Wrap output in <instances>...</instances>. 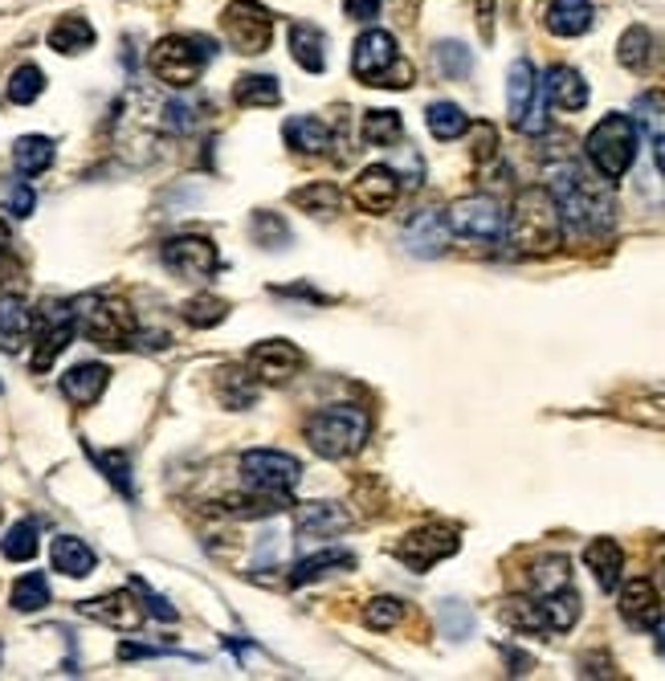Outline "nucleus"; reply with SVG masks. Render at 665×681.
Masks as SVG:
<instances>
[{
    "mask_svg": "<svg viewBox=\"0 0 665 681\" xmlns=\"http://www.w3.org/2000/svg\"><path fill=\"white\" fill-rule=\"evenodd\" d=\"M551 196L560 204V217L572 232H605L617 220V204H612V180L596 172L588 175L579 163H555L548 168Z\"/></svg>",
    "mask_w": 665,
    "mask_h": 681,
    "instance_id": "obj_1",
    "label": "nucleus"
},
{
    "mask_svg": "<svg viewBox=\"0 0 665 681\" xmlns=\"http://www.w3.org/2000/svg\"><path fill=\"white\" fill-rule=\"evenodd\" d=\"M507 241L527 258H548L564 241V217L548 189H522L507 220Z\"/></svg>",
    "mask_w": 665,
    "mask_h": 681,
    "instance_id": "obj_2",
    "label": "nucleus"
},
{
    "mask_svg": "<svg viewBox=\"0 0 665 681\" xmlns=\"http://www.w3.org/2000/svg\"><path fill=\"white\" fill-rule=\"evenodd\" d=\"M368 433H372V417L356 405H331L306 421V445L327 462L356 453L368 441Z\"/></svg>",
    "mask_w": 665,
    "mask_h": 681,
    "instance_id": "obj_3",
    "label": "nucleus"
},
{
    "mask_svg": "<svg viewBox=\"0 0 665 681\" xmlns=\"http://www.w3.org/2000/svg\"><path fill=\"white\" fill-rule=\"evenodd\" d=\"M351 73H356L360 82H368V87H388V90H405L408 82H413V66L396 54V42H392V33H384V30H368L360 42H356Z\"/></svg>",
    "mask_w": 665,
    "mask_h": 681,
    "instance_id": "obj_4",
    "label": "nucleus"
},
{
    "mask_svg": "<svg viewBox=\"0 0 665 681\" xmlns=\"http://www.w3.org/2000/svg\"><path fill=\"white\" fill-rule=\"evenodd\" d=\"M588 160L605 180H621L636 160V123L629 115H608L588 130Z\"/></svg>",
    "mask_w": 665,
    "mask_h": 681,
    "instance_id": "obj_5",
    "label": "nucleus"
},
{
    "mask_svg": "<svg viewBox=\"0 0 665 681\" xmlns=\"http://www.w3.org/2000/svg\"><path fill=\"white\" fill-rule=\"evenodd\" d=\"M74 315H78V331L87 334L90 343H99V348H127L131 339H135V315H131L127 303H119V298H102V294H87V298H78L74 303Z\"/></svg>",
    "mask_w": 665,
    "mask_h": 681,
    "instance_id": "obj_6",
    "label": "nucleus"
},
{
    "mask_svg": "<svg viewBox=\"0 0 665 681\" xmlns=\"http://www.w3.org/2000/svg\"><path fill=\"white\" fill-rule=\"evenodd\" d=\"M213 58V42H204V37H164L156 42L151 49V73H156L164 87H176V90H189L196 78L204 73Z\"/></svg>",
    "mask_w": 665,
    "mask_h": 681,
    "instance_id": "obj_7",
    "label": "nucleus"
},
{
    "mask_svg": "<svg viewBox=\"0 0 665 681\" xmlns=\"http://www.w3.org/2000/svg\"><path fill=\"white\" fill-rule=\"evenodd\" d=\"M507 111L515 130L522 135H543L548 130V90L536 82V66L519 58L507 73Z\"/></svg>",
    "mask_w": 665,
    "mask_h": 681,
    "instance_id": "obj_8",
    "label": "nucleus"
},
{
    "mask_svg": "<svg viewBox=\"0 0 665 681\" xmlns=\"http://www.w3.org/2000/svg\"><path fill=\"white\" fill-rule=\"evenodd\" d=\"M221 30L237 54H266L270 37H274V16L266 13L258 0H233L221 16Z\"/></svg>",
    "mask_w": 665,
    "mask_h": 681,
    "instance_id": "obj_9",
    "label": "nucleus"
},
{
    "mask_svg": "<svg viewBox=\"0 0 665 681\" xmlns=\"http://www.w3.org/2000/svg\"><path fill=\"white\" fill-rule=\"evenodd\" d=\"M74 331H78V315L74 303H45L33 319V334H37V348H33V372H49L54 360L70 348Z\"/></svg>",
    "mask_w": 665,
    "mask_h": 681,
    "instance_id": "obj_10",
    "label": "nucleus"
},
{
    "mask_svg": "<svg viewBox=\"0 0 665 681\" xmlns=\"http://www.w3.org/2000/svg\"><path fill=\"white\" fill-rule=\"evenodd\" d=\"M241 478L258 493H290L303 478V465L282 450H249L241 457Z\"/></svg>",
    "mask_w": 665,
    "mask_h": 681,
    "instance_id": "obj_11",
    "label": "nucleus"
},
{
    "mask_svg": "<svg viewBox=\"0 0 665 681\" xmlns=\"http://www.w3.org/2000/svg\"><path fill=\"white\" fill-rule=\"evenodd\" d=\"M458 552V531H449V526H417V531H408L401 543H396V559L408 567V571H429L433 564L449 559V555Z\"/></svg>",
    "mask_w": 665,
    "mask_h": 681,
    "instance_id": "obj_12",
    "label": "nucleus"
},
{
    "mask_svg": "<svg viewBox=\"0 0 665 681\" xmlns=\"http://www.w3.org/2000/svg\"><path fill=\"white\" fill-rule=\"evenodd\" d=\"M449 229L470 241H498L507 220L494 196H462V201L449 208Z\"/></svg>",
    "mask_w": 665,
    "mask_h": 681,
    "instance_id": "obj_13",
    "label": "nucleus"
},
{
    "mask_svg": "<svg viewBox=\"0 0 665 681\" xmlns=\"http://www.w3.org/2000/svg\"><path fill=\"white\" fill-rule=\"evenodd\" d=\"M159 258H164V265H168L176 277H184V282H204V277H213V270H217V261H221L217 246H213L208 237H172V241H164Z\"/></svg>",
    "mask_w": 665,
    "mask_h": 681,
    "instance_id": "obj_14",
    "label": "nucleus"
},
{
    "mask_svg": "<svg viewBox=\"0 0 665 681\" xmlns=\"http://www.w3.org/2000/svg\"><path fill=\"white\" fill-rule=\"evenodd\" d=\"M303 363L306 355L294 343H286V339H266V343H258V348L249 351V372L261 384H286V379H294L303 372Z\"/></svg>",
    "mask_w": 665,
    "mask_h": 681,
    "instance_id": "obj_15",
    "label": "nucleus"
},
{
    "mask_svg": "<svg viewBox=\"0 0 665 681\" xmlns=\"http://www.w3.org/2000/svg\"><path fill=\"white\" fill-rule=\"evenodd\" d=\"M449 217L441 208H420L405 225V249L413 258H441L449 249Z\"/></svg>",
    "mask_w": 665,
    "mask_h": 681,
    "instance_id": "obj_16",
    "label": "nucleus"
},
{
    "mask_svg": "<svg viewBox=\"0 0 665 681\" xmlns=\"http://www.w3.org/2000/svg\"><path fill=\"white\" fill-rule=\"evenodd\" d=\"M348 526H351V514L339 502H306L294 514V535L303 538V543H327V538L343 535Z\"/></svg>",
    "mask_w": 665,
    "mask_h": 681,
    "instance_id": "obj_17",
    "label": "nucleus"
},
{
    "mask_svg": "<svg viewBox=\"0 0 665 681\" xmlns=\"http://www.w3.org/2000/svg\"><path fill=\"white\" fill-rule=\"evenodd\" d=\"M78 612L90 616V621L106 624V628H119V633H135L147 616V609L131 592H106L99 600H82Z\"/></svg>",
    "mask_w": 665,
    "mask_h": 681,
    "instance_id": "obj_18",
    "label": "nucleus"
},
{
    "mask_svg": "<svg viewBox=\"0 0 665 681\" xmlns=\"http://www.w3.org/2000/svg\"><path fill=\"white\" fill-rule=\"evenodd\" d=\"M401 196V175L376 163V168H363L356 180H351V201L360 204L363 213H388L392 204Z\"/></svg>",
    "mask_w": 665,
    "mask_h": 681,
    "instance_id": "obj_19",
    "label": "nucleus"
},
{
    "mask_svg": "<svg viewBox=\"0 0 665 681\" xmlns=\"http://www.w3.org/2000/svg\"><path fill=\"white\" fill-rule=\"evenodd\" d=\"M621 616L624 624H633V628H653V624L662 621V595L653 588V580H629L621 588Z\"/></svg>",
    "mask_w": 665,
    "mask_h": 681,
    "instance_id": "obj_20",
    "label": "nucleus"
},
{
    "mask_svg": "<svg viewBox=\"0 0 665 681\" xmlns=\"http://www.w3.org/2000/svg\"><path fill=\"white\" fill-rule=\"evenodd\" d=\"M111 384V372L102 367V363H74L70 372L61 376V396L78 408H90L99 405V396L106 391Z\"/></svg>",
    "mask_w": 665,
    "mask_h": 681,
    "instance_id": "obj_21",
    "label": "nucleus"
},
{
    "mask_svg": "<svg viewBox=\"0 0 665 681\" xmlns=\"http://www.w3.org/2000/svg\"><path fill=\"white\" fill-rule=\"evenodd\" d=\"M30 339H33V310L16 294L0 298V351L16 355Z\"/></svg>",
    "mask_w": 665,
    "mask_h": 681,
    "instance_id": "obj_22",
    "label": "nucleus"
},
{
    "mask_svg": "<svg viewBox=\"0 0 665 681\" xmlns=\"http://www.w3.org/2000/svg\"><path fill=\"white\" fill-rule=\"evenodd\" d=\"M584 564H588V571L596 576V583L605 588V592H612L617 583H621V567H624V552L617 538H593L588 547H584Z\"/></svg>",
    "mask_w": 665,
    "mask_h": 681,
    "instance_id": "obj_23",
    "label": "nucleus"
},
{
    "mask_svg": "<svg viewBox=\"0 0 665 681\" xmlns=\"http://www.w3.org/2000/svg\"><path fill=\"white\" fill-rule=\"evenodd\" d=\"M290 58L298 61L306 73H323L327 70V37L306 25V21H294L290 25Z\"/></svg>",
    "mask_w": 665,
    "mask_h": 681,
    "instance_id": "obj_24",
    "label": "nucleus"
},
{
    "mask_svg": "<svg viewBox=\"0 0 665 681\" xmlns=\"http://www.w3.org/2000/svg\"><path fill=\"white\" fill-rule=\"evenodd\" d=\"M593 4L588 0H551L543 21L555 37H579V33L593 30Z\"/></svg>",
    "mask_w": 665,
    "mask_h": 681,
    "instance_id": "obj_25",
    "label": "nucleus"
},
{
    "mask_svg": "<svg viewBox=\"0 0 665 681\" xmlns=\"http://www.w3.org/2000/svg\"><path fill=\"white\" fill-rule=\"evenodd\" d=\"M543 90H548V102L564 106V111H584L588 106V82L572 66H551L548 78H543Z\"/></svg>",
    "mask_w": 665,
    "mask_h": 681,
    "instance_id": "obj_26",
    "label": "nucleus"
},
{
    "mask_svg": "<svg viewBox=\"0 0 665 681\" xmlns=\"http://www.w3.org/2000/svg\"><path fill=\"white\" fill-rule=\"evenodd\" d=\"M49 564H54V571H61V576H70V580H82V576H90L94 571V552H90L82 538L74 535H58L54 538V547H49Z\"/></svg>",
    "mask_w": 665,
    "mask_h": 681,
    "instance_id": "obj_27",
    "label": "nucleus"
},
{
    "mask_svg": "<svg viewBox=\"0 0 665 681\" xmlns=\"http://www.w3.org/2000/svg\"><path fill=\"white\" fill-rule=\"evenodd\" d=\"M286 144L294 147V151H303V156H323L327 147H331V130H327V123H318L315 115H294L286 118Z\"/></svg>",
    "mask_w": 665,
    "mask_h": 681,
    "instance_id": "obj_28",
    "label": "nucleus"
},
{
    "mask_svg": "<svg viewBox=\"0 0 665 681\" xmlns=\"http://www.w3.org/2000/svg\"><path fill=\"white\" fill-rule=\"evenodd\" d=\"M356 567V555L351 552H343V547H323V552H315V555H306L303 564L294 567V576H290V583H311V580H318V576H331V571H351Z\"/></svg>",
    "mask_w": 665,
    "mask_h": 681,
    "instance_id": "obj_29",
    "label": "nucleus"
},
{
    "mask_svg": "<svg viewBox=\"0 0 665 681\" xmlns=\"http://www.w3.org/2000/svg\"><path fill=\"white\" fill-rule=\"evenodd\" d=\"M617 58H621L624 70H650L653 58H657V42H653V33L645 30V25L624 30L621 42H617Z\"/></svg>",
    "mask_w": 665,
    "mask_h": 681,
    "instance_id": "obj_30",
    "label": "nucleus"
},
{
    "mask_svg": "<svg viewBox=\"0 0 665 681\" xmlns=\"http://www.w3.org/2000/svg\"><path fill=\"white\" fill-rule=\"evenodd\" d=\"M536 600H539V609H543L548 633H567V628L579 621V592L576 588H560V592L536 595Z\"/></svg>",
    "mask_w": 665,
    "mask_h": 681,
    "instance_id": "obj_31",
    "label": "nucleus"
},
{
    "mask_svg": "<svg viewBox=\"0 0 665 681\" xmlns=\"http://www.w3.org/2000/svg\"><path fill=\"white\" fill-rule=\"evenodd\" d=\"M90 45H94V25L87 16L70 13L49 30V49H58V54H82Z\"/></svg>",
    "mask_w": 665,
    "mask_h": 681,
    "instance_id": "obj_32",
    "label": "nucleus"
},
{
    "mask_svg": "<svg viewBox=\"0 0 665 681\" xmlns=\"http://www.w3.org/2000/svg\"><path fill=\"white\" fill-rule=\"evenodd\" d=\"M217 396H221V405L233 408V412H241V408L253 405V400H258V384L249 376V367H225L217 379Z\"/></svg>",
    "mask_w": 665,
    "mask_h": 681,
    "instance_id": "obj_33",
    "label": "nucleus"
},
{
    "mask_svg": "<svg viewBox=\"0 0 665 681\" xmlns=\"http://www.w3.org/2000/svg\"><path fill=\"white\" fill-rule=\"evenodd\" d=\"M13 163L21 175H42L54 163V139H45V135H21L13 147Z\"/></svg>",
    "mask_w": 665,
    "mask_h": 681,
    "instance_id": "obj_34",
    "label": "nucleus"
},
{
    "mask_svg": "<svg viewBox=\"0 0 665 681\" xmlns=\"http://www.w3.org/2000/svg\"><path fill=\"white\" fill-rule=\"evenodd\" d=\"M290 204L311 213V217H335L339 204H343V192L335 189V184H323V180H318V184H306V189L290 192Z\"/></svg>",
    "mask_w": 665,
    "mask_h": 681,
    "instance_id": "obj_35",
    "label": "nucleus"
},
{
    "mask_svg": "<svg viewBox=\"0 0 665 681\" xmlns=\"http://www.w3.org/2000/svg\"><path fill=\"white\" fill-rule=\"evenodd\" d=\"M233 99H237V106H278L282 102V87L270 73H246V78H237Z\"/></svg>",
    "mask_w": 665,
    "mask_h": 681,
    "instance_id": "obj_36",
    "label": "nucleus"
},
{
    "mask_svg": "<svg viewBox=\"0 0 665 681\" xmlns=\"http://www.w3.org/2000/svg\"><path fill=\"white\" fill-rule=\"evenodd\" d=\"M425 123H429L433 139H441V144L462 139L465 130H470V118H465V111L458 106V102H433V106L425 111Z\"/></svg>",
    "mask_w": 665,
    "mask_h": 681,
    "instance_id": "obj_37",
    "label": "nucleus"
},
{
    "mask_svg": "<svg viewBox=\"0 0 665 681\" xmlns=\"http://www.w3.org/2000/svg\"><path fill=\"white\" fill-rule=\"evenodd\" d=\"M401 135H405V123L396 111H368L363 115V144L368 147H392L401 144Z\"/></svg>",
    "mask_w": 665,
    "mask_h": 681,
    "instance_id": "obj_38",
    "label": "nucleus"
},
{
    "mask_svg": "<svg viewBox=\"0 0 665 681\" xmlns=\"http://www.w3.org/2000/svg\"><path fill=\"white\" fill-rule=\"evenodd\" d=\"M560 588H572L567 559L564 555H548V559H539V564L531 567V592L551 595V592H560Z\"/></svg>",
    "mask_w": 665,
    "mask_h": 681,
    "instance_id": "obj_39",
    "label": "nucleus"
},
{
    "mask_svg": "<svg viewBox=\"0 0 665 681\" xmlns=\"http://www.w3.org/2000/svg\"><path fill=\"white\" fill-rule=\"evenodd\" d=\"M0 552H4V559H13V564H30L33 555H37V522L25 519V522H16V526H9Z\"/></svg>",
    "mask_w": 665,
    "mask_h": 681,
    "instance_id": "obj_40",
    "label": "nucleus"
},
{
    "mask_svg": "<svg viewBox=\"0 0 665 681\" xmlns=\"http://www.w3.org/2000/svg\"><path fill=\"white\" fill-rule=\"evenodd\" d=\"M42 90H45V73L42 66H16L13 78H9V102H16V106H30V102L42 99Z\"/></svg>",
    "mask_w": 665,
    "mask_h": 681,
    "instance_id": "obj_41",
    "label": "nucleus"
},
{
    "mask_svg": "<svg viewBox=\"0 0 665 681\" xmlns=\"http://www.w3.org/2000/svg\"><path fill=\"white\" fill-rule=\"evenodd\" d=\"M49 604V583L42 571H30L13 583V609L16 612H42Z\"/></svg>",
    "mask_w": 665,
    "mask_h": 681,
    "instance_id": "obj_42",
    "label": "nucleus"
},
{
    "mask_svg": "<svg viewBox=\"0 0 665 681\" xmlns=\"http://www.w3.org/2000/svg\"><path fill=\"white\" fill-rule=\"evenodd\" d=\"M503 621H507L510 628H519V633H548V621H543L539 600H507Z\"/></svg>",
    "mask_w": 665,
    "mask_h": 681,
    "instance_id": "obj_43",
    "label": "nucleus"
},
{
    "mask_svg": "<svg viewBox=\"0 0 665 681\" xmlns=\"http://www.w3.org/2000/svg\"><path fill=\"white\" fill-rule=\"evenodd\" d=\"M401 621H405V604H401L396 595H380V600H372V604L363 609V624H368L372 633H388V628H396Z\"/></svg>",
    "mask_w": 665,
    "mask_h": 681,
    "instance_id": "obj_44",
    "label": "nucleus"
},
{
    "mask_svg": "<svg viewBox=\"0 0 665 681\" xmlns=\"http://www.w3.org/2000/svg\"><path fill=\"white\" fill-rule=\"evenodd\" d=\"M433 58H437V70L446 73V78H470V70H474V54L462 42H441L433 49Z\"/></svg>",
    "mask_w": 665,
    "mask_h": 681,
    "instance_id": "obj_45",
    "label": "nucleus"
},
{
    "mask_svg": "<svg viewBox=\"0 0 665 681\" xmlns=\"http://www.w3.org/2000/svg\"><path fill=\"white\" fill-rule=\"evenodd\" d=\"M441 628L449 640H465L474 633V612L462 600H441Z\"/></svg>",
    "mask_w": 665,
    "mask_h": 681,
    "instance_id": "obj_46",
    "label": "nucleus"
},
{
    "mask_svg": "<svg viewBox=\"0 0 665 681\" xmlns=\"http://www.w3.org/2000/svg\"><path fill=\"white\" fill-rule=\"evenodd\" d=\"M225 310L229 306L221 303V298H213V294H201V298H192V303H184V322L189 327H217L221 319H225Z\"/></svg>",
    "mask_w": 665,
    "mask_h": 681,
    "instance_id": "obj_47",
    "label": "nucleus"
},
{
    "mask_svg": "<svg viewBox=\"0 0 665 681\" xmlns=\"http://www.w3.org/2000/svg\"><path fill=\"white\" fill-rule=\"evenodd\" d=\"M196 115H201V102H189V99H172L164 106V130H172V135H189L196 127Z\"/></svg>",
    "mask_w": 665,
    "mask_h": 681,
    "instance_id": "obj_48",
    "label": "nucleus"
},
{
    "mask_svg": "<svg viewBox=\"0 0 665 681\" xmlns=\"http://www.w3.org/2000/svg\"><path fill=\"white\" fill-rule=\"evenodd\" d=\"M636 123L650 130L653 139L665 135V94L662 90H650V94L636 99Z\"/></svg>",
    "mask_w": 665,
    "mask_h": 681,
    "instance_id": "obj_49",
    "label": "nucleus"
},
{
    "mask_svg": "<svg viewBox=\"0 0 665 681\" xmlns=\"http://www.w3.org/2000/svg\"><path fill=\"white\" fill-rule=\"evenodd\" d=\"M94 462L102 465V474L111 478V486H119V490L131 498V462H127V453L106 450V453H94Z\"/></svg>",
    "mask_w": 665,
    "mask_h": 681,
    "instance_id": "obj_50",
    "label": "nucleus"
},
{
    "mask_svg": "<svg viewBox=\"0 0 665 681\" xmlns=\"http://www.w3.org/2000/svg\"><path fill=\"white\" fill-rule=\"evenodd\" d=\"M253 237H258V246L278 249L282 241H290V229L274 217V213H258V217H253Z\"/></svg>",
    "mask_w": 665,
    "mask_h": 681,
    "instance_id": "obj_51",
    "label": "nucleus"
},
{
    "mask_svg": "<svg viewBox=\"0 0 665 681\" xmlns=\"http://www.w3.org/2000/svg\"><path fill=\"white\" fill-rule=\"evenodd\" d=\"M21 274L16 270V258H13V241H9V229L0 225V294L9 291V282Z\"/></svg>",
    "mask_w": 665,
    "mask_h": 681,
    "instance_id": "obj_52",
    "label": "nucleus"
},
{
    "mask_svg": "<svg viewBox=\"0 0 665 681\" xmlns=\"http://www.w3.org/2000/svg\"><path fill=\"white\" fill-rule=\"evenodd\" d=\"M494 156H498V135H494L491 123H477V130H474V160L486 163V160H494Z\"/></svg>",
    "mask_w": 665,
    "mask_h": 681,
    "instance_id": "obj_53",
    "label": "nucleus"
},
{
    "mask_svg": "<svg viewBox=\"0 0 665 681\" xmlns=\"http://www.w3.org/2000/svg\"><path fill=\"white\" fill-rule=\"evenodd\" d=\"M33 204H37V196H33L30 184H13V189H9V201H4V208H9V217H30Z\"/></svg>",
    "mask_w": 665,
    "mask_h": 681,
    "instance_id": "obj_54",
    "label": "nucleus"
},
{
    "mask_svg": "<svg viewBox=\"0 0 665 681\" xmlns=\"http://www.w3.org/2000/svg\"><path fill=\"white\" fill-rule=\"evenodd\" d=\"M135 592L144 595V609H147V612H156L159 621H176V609H172V604H168L164 595H156V592H151V588H147L144 580H135Z\"/></svg>",
    "mask_w": 665,
    "mask_h": 681,
    "instance_id": "obj_55",
    "label": "nucleus"
},
{
    "mask_svg": "<svg viewBox=\"0 0 665 681\" xmlns=\"http://www.w3.org/2000/svg\"><path fill=\"white\" fill-rule=\"evenodd\" d=\"M380 4H384V0H348V4H343V13H348L351 21H376Z\"/></svg>",
    "mask_w": 665,
    "mask_h": 681,
    "instance_id": "obj_56",
    "label": "nucleus"
},
{
    "mask_svg": "<svg viewBox=\"0 0 665 681\" xmlns=\"http://www.w3.org/2000/svg\"><path fill=\"white\" fill-rule=\"evenodd\" d=\"M653 163H657V172L665 175V135H657V139H653Z\"/></svg>",
    "mask_w": 665,
    "mask_h": 681,
    "instance_id": "obj_57",
    "label": "nucleus"
},
{
    "mask_svg": "<svg viewBox=\"0 0 665 681\" xmlns=\"http://www.w3.org/2000/svg\"><path fill=\"white\" fill-rule=\"evenodd\" d=\"M653 633H657V652H662V657H665V621L653 624Z\"/></svg>",
    "mask_w": 665,
    "mask_h": 681,
    "instance_id": "obj_58",
    "label": "nucleus"
},
{
    "mask_svg": "<svg viewBox=\"0 0 665 681\" xmlns=\"http://www.w3.org/2000/svg\"><path fill=\"white\" fill-rule=\"evenodd\" d=\"M657 583H662V592H665V552H662V571H657Z\"/></svg>",
    "mask_w": 665,
    "mask_h": 681,
    "instance_id": "obj_59",
    "label": "nucleus"
}]
</instances>
